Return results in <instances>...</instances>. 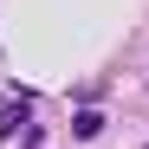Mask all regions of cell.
Here are the masks:
<instances>
[{"instance_id":"1","label":"cell","mask_w":149,"mask_h":149,"mask_svg":"<svg viewBox=\"0 0 149 149\" xmlns=\"http://www.w3.org/2000/svg\"><path fill=\"white\" fill-rule=\"evenodd\" d=\"M97 130H104V110H78V117H71V136H78V143H91Z\"/></svg>"},{"instance_id":"2","label":"cell","mask_w":149,"mask_h":149,"mask_svg":"<svg viewBox=\"0 0 149 149\" xmlns=\"http://www.w3.org/2000/svg\"><path fill=\"white\" fill-rule=\"evenodd\" d=\"M19 123H26V97H7L0 104V130H19Z\"/></svg>"}]
</instances>
